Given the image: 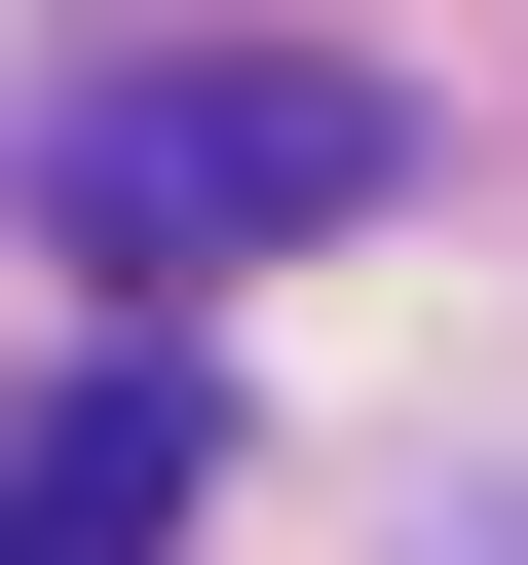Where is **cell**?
I'll use <instances>...</instances> for the list:
<instances>
[{
	"instance_id": "obj_1",
	"label": "cell",
	"mask_w": 528,
	"mask_h": 565,
	"mask_svg": "<svg viewBox=\"0 0 528 565\" xmlns=\"http://www.w3.org/2000/svg\"><path fill=\"white\" fill-rule=\"evenodd\" d=\"M76 264L114 302H189V264H303V226H378L415 151H378V76H303V39H151V76H76Z\"/></svg>"
},
{
	"instance_id": "obj_2",
	"label": "cell",
	"mask_w": 528,
	"mask_h": 565,
	"mask_svg": "<svg viewBox=\"0 0 528 565\" xmlns=\"http://www.w3.org/2000/svg\"><path fill=\"white\" fill-rule=\"evenodd\" d=\"M189 490H226V415L189 377H76L39 452H0V565H189Z\"/></svg>"
}]
</instances>
